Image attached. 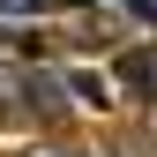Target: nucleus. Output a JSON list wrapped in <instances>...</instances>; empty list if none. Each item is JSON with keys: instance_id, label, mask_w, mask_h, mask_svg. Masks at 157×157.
Segmentation results:
<instances>
[{"instance_id": "f257e3e1", "label": "nucleus", "mask_w": 157, "mask_h": 157, "mask_svg": "<svg viewBox=\"0 0 157 157\" xmlns=\"http://www.w3.org/2000/svg\"><path fill=\"white\" fill-rule=\"evenodd\" d=\"M120 75H127V82H142V90L157 97V45H142V52H127V60H120Z\"/></svg>"}, {"instance_id": "f03ea898", "label": "nucleus", "mask_w": 157, "mask_h": 157, "mask_svg": "<svg viewBox=\"0 0 157 157\" xmlns=\"http://www.w3.org/2000/svg\"><path fill=\"white\" fill-rule=\"evenodd\" d=\"M23 90H30V67H8V60H0V112L23 105Z\"/></svg>"}, {"instance_id": "7ed1b4c3", "label": "nucleus", "mask_w": 157, "mask_h": 157, "mask_svg": "<svg viewBox=\"0 0 157 157\" xmlns=\"http://www.w3.org/2000/svg\"><path fill=\"white\" fill-rule=\"evenodd\" d=\"M75 90H82V97H90V105H112V82H105V75H90V67H82V75H75Z\"/></svg>"}, {"instance_id": "20e7f679", "label": "nucleus", "mask_w": 157, "mask_h": 157, "mask_svg": "<svg viewBox=\"0 0 157 157\" xmlns=\"http://www.w3.org/2000/svg\"><path fill=\"white\" fill-rule=\"evenodd\" d=\"M23 157H90V150H52V142H37V150H23Z\"/></svg>"}]
</instances>
